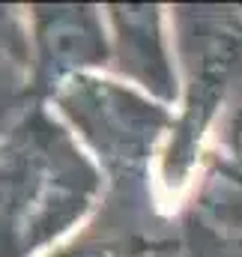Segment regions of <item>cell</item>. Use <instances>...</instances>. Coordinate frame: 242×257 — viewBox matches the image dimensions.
<instances>
[{"mask_svg": "<svg viewBox=\"0 0 242 257\" xmlns=\"http://www.w3.org/2000/svg\"><path fill=\"white\" fill-rule=\"evenodd\" d=\"M102 171L60 117L33 105L0 141V257H48L102 197Z\"/></svg>", "mask_w": 242, "mask_h": 257, "instance_id": "cell-1", "label": "cell"}, {"mask_svg": "<svg viewBox=\"0 0 242 257\" xmlns=\"http://www.w3.org/2000/svg\"><path fill=\"white\" fill-rule=\"evenodd\" d=\"M60 117L111 186L135 189L159 165L174 128V108L150 99L117 75L87 72L48 96Z\"/></svg>", "mask_w": 242, "mask_h": 257, "instance_id": "cell-2", "label": "cell"}, {"mask_svg": "<svg viewBox=\"0 0 242 257\" xmlns=\"http://www.w3.org/2000/svg\"><path fill=\"white\" fill-rule=\"evenodd\" d=\"M242 66V27L215 24L200 33V48L188 66L182 96L174 108V128L156 165V186L171 203L194 186L203 159V141Z\"/></svg>", "mask_w": 242, "mask_h": 257, "instance_id": "cell-3", "label": "cell"}, {"mask_svg": "<svg viewBox=\"0 0 242 257\" xmlns=\"http://www.w3.org/2000/svg\"><path fill=\"white\" fill-rule=\"evenodd\" d=\"M36 90L48 99L75 75L105 72L111 66V30L102 9L87 3L33 6L27 15Z\"/></svg>", "mask_w": 242, "mask_h": 257, "instance_id": "cell-4", "label": "cell"}, {"mask_svg": "<svg viewBox=\"0 0 242 257\" xmlns=\"http://www.w3.org/2000/svg\"><path fill=\"white\" fill-rule=\"evenodd\" d=\"M111 30V63L117 78L138 87L150 99L177 108L182 81L171 54L168 15L156 3H114L105 6Z\"/></svg>", "mask_w": 242, "mask_h": 257, "instance_id": "cell-5", "label": "cell"}, {"mask_svg": "<svg viewBox=\"0 0 242 257\" xmlns=\"http://www.w3.org/2000/svg\"><path fill=\"white\" fill-rule=\"evenodd\" d=\"M36 90V63H33V42L27 18L12 9L0 6V123L12 114L24 117Z\"/></svg>", "mask_w": 242, "mask_h": 257, "instance_id": "cell-6", "label": "cell"}, {"mask_svg": "<svg viewBox=\"0 0 242 257\" xmlns=\"http://www.w3.org/2000/svg\"><path fill=\"white\" fill-rule=\"evenodd\" d=\"M153 242L138 233L123 236H84L78 242H63L48 257H150Z\"/></svg>", "mask_w": 242, "mask_h": 257, "instance_id": "cell-7", "label": "cell"}, {"mask_svg": "<svg viewBox=\"0 0 242 257\" xmlns=\"http://www.w3.org/2000/svg\"><path fill=\"white\" fill-rule=\"evenodd\" d=\"M218 150H221V180L242 189V105L233 108L218 128Z\"/></svg>", "mask_w": 242, "mask_h": 257, "instance_id": "cell-8", "label": "cell"}, {"mask_svg": "<svg viewBox=\"0 0 242 257\" xmlns=\"http://www.w3.org/2000/svg\"><path fill=\"white\" fill-rule=\"evenodd\" d=\"M221 257H242V254H221Z\"/></svg>", "mask_w": 242, "mask_h": 257, "instance_id": "cell-9", "label": "cell"}]
</instances>
